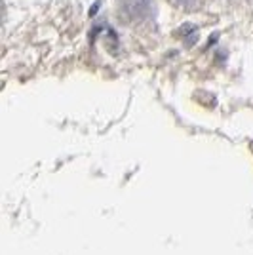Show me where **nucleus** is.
Masks as SVG:
<instances>
[{
  "label": "nucleus",
  "instance_id": "obj_1",
  "mask_svg": "<svg viewBox=\"0 0 253 255\" xmlns=\"http://www.w3.org/2000/svg\"><path fill=\"white\" fill-rule=\"evenodd\" d=\"M154 10V0H118V17L124 23H141Z\"/></svg>",
  "mask_w": 253,
  "mask_h": 255
},
{
  "label": "nucleus",
  "instance_id": "obj_2",
  "mask_svg": "<svg viewBox=\"0 0 253 255\" xmlns=\"http://www.w3.org/2000/svg\"><path fill=\"white\" fill-rule=\"evenodd\" d=\"M169 2L181 10H196L202 4V0H169Z\"/></svg>",
  "mask_w": 253,
  "mask_h": 255
}]
</instances>
